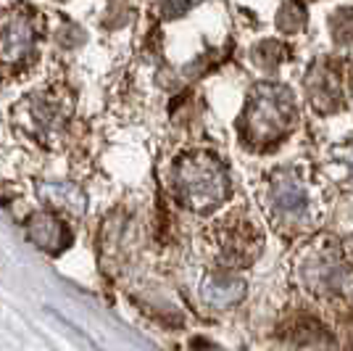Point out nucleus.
Instances as JSON below:
<instances>
[{
    "mask_svg": "<svg viewBox=\"0 0 353 351\" xmlns=\"http://www.w3.org/2000/svg\"><path fill=\"white\" fill-rule=\"evenodd\" d=\"M243 298V283L232 275H214L203 285V301L216 309H227Z\"/></svg>",
    "mask_w": 353,
    "mask_h": 351,
    "instance_id": "obj_9",
    "label": "nucleus"
},
{
    "mask_svg": "<svg viewBox=\"0 0 353 351\" xmlns=\"http://www.w3.org/2000/svg\"><path fill=\"white\" fill-rule=\"evenodd\" d=\"M66 117H69V106L61 93H43L30 101V119L37 135H45V137L56 135L63 127Z\"/></svg>",
    "mask_w": 353,
    "mask_h": 351,
    "instance_id": "obj_8",
    "label": "nucleus"
},
{
    "mask_svg": "<svg viewBox=\"0 0 353 351\" xmlns=\"http://www.w3.org/2000/svg\"><path fill=\"white\" fill-rule=\"evenodd\" d=\"M24 230H27V238H30L32 243L37 249L48 251V254H59V251H63L72 243L69 227L59 217L48 214V211H34V214H30L27 222H24Z\"/></svg>",
    "mask_w": 353,
    "mask_h": 351,
    "instance_id": "obj_7",
    "label": "nucleus"
},
{
    "mask_svg": "<svg viewBox=\"0 0 353 351\" xmlns=\"http://www.w3.org/2000/svg\"><path fill=\"white\" fill-rule=\"evenodd\" d=\"M309 93H311V101L319 103V106L324 101H338L340 98L338 77L330 72L327 66H316L309 77Z\"/></svg>",
    "mask_w": 353,
    "mask_h": 351,
    "instance_id": "obj_11",
    "label": "nucleus"
},
{
    "mask_svg": "<svg viewBox=\"0 0 353 351\" xmlns=\"http://www.w3.org/2000/svg\"><path fill=\"white\" fill-rule=\"evenodd\" d=\"M266 198H269L272 217L280 222L282 227H298V225L309 222L311 196L303 185V180L290 169H282L272 177Z\"/></svg>",
    "mask_w": 353,
    "mask_h": 351,
    "instance_id": "obj_4",
    "label": "nucleus"
},
{
    "mask_svg": "<svg viewBox=\"0 0 353 351\" xmlns=\"http://www.w3.org/2000/svg\"><path fill=\"white\" fill-rule=\"evenodd\" d=\"M298 108L293 93L274 82H259L250 90L248 106L240 122L243 140L256 148L272 146L295 127Z\"/></svg>",
    "mask_w": 353,
    "mask_h": 351,
    "instance_id": "obj_2",
    "label": "nucleus"
},
{
    "mask_svg": "<svg viewBox=\"0 0 353 351\" xmlns=\"http://www.w3.org/2000/svg\"><path fill=\"white\" fill-rule=\"evenodd\" d=\"M216 225L219 227H216L214 238H216L221 259L230 267H245L259 256L261 235L253 227V222L243 220V217H227Z\"/></svg>",
    "mask_w": 353,
    "mask_h": 351,
    "instance_id": "obj_5",
    "label": "nucleus"
},
{
    "mask_svg": "<svg viewBox=\"0 0 353 351\" xmlns=\"http://www.w3.org/2000/svg\"><path fill=\"white\" fill-rule=\"evenodd\" d=\"M301 283L311 293L332 296L345 288L348 280V264L335 243H314L298 262Z\"/></svg>",
    "mask_w": 353,
    "mask_h": 351,
    "instance_id": "obj_3",
    "label": "nucleus"
},
{
    "mask_svg": "<svg viewBox=\"0 0 353 351\" xmlns=\"http://www.w3.org/2000/svg\"><path fill=\"white\" fill-rule=\"evenodd\" d=\"M169 185L176 204L198 214H208L230 198L227 169L208 151H190L182 159H176L169 175Z\"/></svg>",
    "mask_w": 353,
    "mask_h": 351,
    "instance_id": "obj_1",
    "label": "nucleus"
},
{
    "mask_svg": "<svg viewBox=\"0 0 353 351\" xmlns=\"http://www.w3.org/2000/svg\"><path fill=\"white\" fill-rule=\"evenodd\" d=\"M40 196L48 204L59 206L63 211H72V214L85 211V193L72 182H45L40 185Z\"/></svg>",
    "mask_w": 353,
    "mask_h": 351,
    "instance_id": "obj_10",
    "label": "nucleus"
},
{
    "mask_svg": "<svg viewBox=\"0 0 353 351\" xmlns=\"http://www.w3.org/2000/svg\"><path fill=\"white\" fill-rule=\"evenodd\" d=\"M188 0H163V16H169V19H174V16L185 14L188 11Z\"/></svg>",
    "mask_w": 353,
    "mask_h": 351,
    "instance_id": "obj_14",
    "label": "nucleus"
},
{
    "mask_svg": "<svg viewBox=\"0 0 353 351\" xmlns=\"http://www.w3.org/2000/svg\"><path fill=\"white\" fill-rule=\"evenodd\" d=\"M303 24H306V8H303V3L301 0L282 3V8L277 11V27H280V32L293 35V32L303 30Z\"/></svg>",
    "mask_w": 353,
    "mask_h": 351,
    "instance_id": "obj_12",
    "label": "nucleus"
},
{
    "mask_svg": "<svg viewBox=\"0 0 353 351\" xmlns=\"http://www.w3.org/2000/svg\"><path fill=\"white\" fill-rule=\"evenodd\" d=\"M330 27H332V35H335L338 43L343 45L353 43V8H340V11H335Z\"/></svg>",
    "mask_w": 353,
    "mask_h": 351,
    "instance_id": "obj_13",
    "label": "nucleus"
},
{
    "mask_svg": "<svg viewBox=\"0 0 353 351\" xmlns=\"http://www.w3.org/2000/svg\"><path fill=\"white\" fill-rule=\"evenodd\" d=\"M37 48V30L30 14L8 11L0 16V64L19 66L34 56Z\"/></svg>",
    "mask_w": 353,
    "mask_h": 351,
    "instance_id": "obj_6",
    "label": "nucleus"
}]
</instances>
